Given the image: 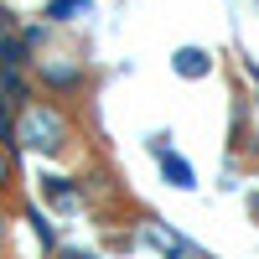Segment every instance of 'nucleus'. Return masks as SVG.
Returning <instances> with one entry per match:
<instances>
[{"mask_svg":"<svg viewBox=\"0 0 259 259\" xmlns=\"http://www.w3.org/2000/svg\"><path fill=\"white\" fill-rule=\"evenodd\" d=\"M68 114L52 109V104H26V109L16 114V145L31 150V156H62V145H68Z\"/></svg>","mask_w":259,"mask_h":259,"instance_id":"f257e3e1","label":"nucleus"},{"mask_svg":"<svg viewBox=\"0 0 259 259\" xmlns=\"http://www.w3.org/2000/svg\"><path fill=\"white\" fill-rule=\"evenodd\" d=\"M140 244H150V249H161L166 259H207L197 244H187L171 223H161V218H145L140 223Z\"/></svg>","mask_w":259,"mask_h":259,"instance_id":"f03ea898","label":"nucleus"},{"mask_svg":"<svg viewBox=\"0 0 259 259\" xmlns=\"http://www.w3.org/2000/svg\"><path fill=\"white\" fill-rule=\"evenodd\" d=\"M36 78L47 83V89L68 94V89H83V68L73 57H36Z\"/></svg>","mask_w":259,"mask_h":259,"instance_id":"7ed1b4c3","label":"nucleus"},{"mask_svg":"<svg viewBox=\"0 0 259 259\" xmlns=\"http://www.w3.org/2000/svg\"><path fill=\"white\" fill-rule=\"evenodd\" d=\"M41 197H47L57 212H78L83 207V187L68 177H41Z\"/></svg>","mask_w":259,"mask_h":259,"instance_id":"20e7f679","label":"nucleus"},{"mask_svg":"<svg viewBox=\"0 0 259 259\" xmlns=\"http://www.w3.org/2000/svg\"><path fill=\"white\" fill-rule=\"evenodd\" d=\"M207 68L212 62H207L202 47H177V57H171V73L177 78H207Z\"/></svg>","mask_w":259,"mask_h":259,"instance_id":"39448f33","label":"nucleus"},{"mask_svg":"<svg viewBox=\"0 0 259 259\" xmlns=\"http://www.w3.org/2000/svg\"><path fill=\"white\" fill-rule=\"evenodd\" d=\"M0 89H6V99L16 104V109H26V99H31V83H26V68H0Z\"/></svg>","mask_w":259,"mask_h":259,"instance_id":"423d86ee","label":"nucleus"},{"mask_svg":"<svg viewBox=\"0 0 259 259\" xmlns=\"http://www.w3.org/2000/svg\"><path fill=\"white\" fill-rule=\"evenodd\" d=\"M161 177H166L171 187H192V182H197V177H192V166L177 156V150H171V156H161Z\"/></svg>","mask_w":259,"mask_h":259,"instance_id":"0eeeda50","label":"nucleus"},{"mask_svg":"<svg viewBox=\"0 0 259 259\" xmlns=\"http://www.w3.org/2000/svg\"><path fill=\"white\" fill-rule=\"evenodd\" d=\"M89 11V0H47V21H78Z\"/></svg>","mask_w":259,"mask_h":259,"instance_id":"6e6552de","label":"nucleus"},{"mask_svg":"<svg viewBox=\"0 0 259 259\" xmlns=\"http://www.w3.org/2000/svg\"><path fill=\"white\" fill-rule=\"evenodd\" d=\"M16 114H21V109L6 99V89H0V140H11V135H16Z\"/></svg>","mask_w":259,"mask_h":259,"instance_id":"1a4fd4ad","label":"nucleus"},{"mask_svg":"<svg viewBox=\"0 0 259 259\" xmlns=\"http://www.w3.org/2000/svg\"><path fill=\"white\" fill-rule=\"evenodd\" d=\"M11 182H16V156H11V145L0 140V192H6Z\"/></svg>","mask_w":259,"mask_h":259,"instance_id":"9d476101","label":"nucleus"},{"mask_svg":"<svg viewBox=\"0 0 259 259\" xmlns=\"http://www.w3.org/2000/svg\"><path fill=\"white\" fill-rule=\"evenodd\" d=\"M26 223H31V228H36V239H41V244H47V249H52V244H57V233H52V223H47V218H41V212H36V207H31V212H26Z\"/></svg>","mask_w":259,"mask_h":259,"instance_id":"9b49d317","label":"nucleus"},{"mask_svg":"<svg viewBox=\"0 0 259 259\" xmlns=\"http://www.w3.org/2000/svg\"><path fill=\"white\" fill-rule=\"evenodd\" d=\"M57 259H94V254H83V249H62Z\"/></svg>","mask_w":259,"mask_h":259,"instance_id":"f8f14e48","label":"nucleus"},{"mask_svg":"<svg viewBox=\"0 0 259 259\" xmlns=\"http://www.w3.org/2000/svg\"><path fill=\"white\" fill-rule=\"evenodd\" d=\"M0 244H6V218H0Z\"/></svg>","mask_w":259,"mask_h":259,"instance_id":"ddd939ff","label":"nucleus"},{"mask_svg":"<svg viewBox=\"0 0 259 259\" xmlns=\"http://www.w3.org/2000/svg\"><path fill=\"white\" fill-rule=\"evenodd\" d=\"M254 145H259V140H254Z\"/></svg>","mask_w":259,"mask_h":259,"instance_id":"4468645a","label":"nucleus"}]
</instances>
